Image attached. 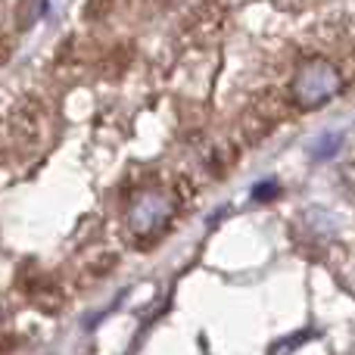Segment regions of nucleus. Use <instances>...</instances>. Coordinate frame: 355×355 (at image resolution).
Wrapping results in <instances>:
<instances>
[{
    "label": "nucleus",
    "instance_id": "nucleus-3",
    "mask_svg": "<svg viewBox=\"0 0 355 355\" xmlns=\"http://www.w3.org/2000/svg\"><path fill=\"white\" fill-rule=\"evenodd\" d=\"M337 144H340V137H334V135H331V137H324V144H321V147L315 150V156H327L334 147H337Z\"/></svg>",
    "mask_w": 355,
    "mask_h": 355
},
{
    "label": "nucleus",
    "instance_id": "nucleus-2",
    "mask_svg": "<svg viewBox=\"0 0 355 355\" xmlns=\"http://www.w3.org/2000/svg\"><path fill=\"white\" fill-rule=\"evenodd\" d=\"M172 218V200L166 193H141L128 209V225L137 237H153L166 227V221Z\"/></svg>",
    "mask_w": 355,
    "mask_h": 355
},
{
    "label": "nucleus",
    "instance_id": "nucleus-4",
    "mask_svg": "<svg viewBox=\"0 0 355 355\" xmlns=\"http://www.w3.org/2000/svg\"><path fill=\"white\" fill-rule=\"evenodd\" d=\"M275 187H277L275 181H268V184H259V187H256V196H259V200H262V196H275Z\"/></svg>",
    "mask_w": 355,
    "mask_h": 355
},
{
    "label": "nucleus",
    "instance_id": "nucleus-1",
    "mask_svg": "<svg viewBox=\"0 0 355 355\" xmlns=\"http://www.w3.org/2000/svg\"><path fill=\"white\" fill-rule=\"evenodd\" d=\"M343 87L340 78V69L327 60H309L306 66H300L293 78V100L302 110H315V106H324L327 100H334Z\"/></svg>",
    "mask_w": 355,
    "mask_h": 355
}]
</instances>
